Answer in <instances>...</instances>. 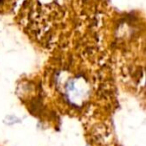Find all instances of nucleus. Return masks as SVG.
I'll return each instance as SVG.
<instances>
[{"mask_svg": "<svg viewBox=\"0 0 146 146\" xmlns=\"http://www.w3.org/2000/svg\"><path fill=\"white\" fill-rule=\"evenodd\" d=\"M64 87L65 97L72 105H82L90 95L89 84L80 75L68 78L64 83Z\"/></svg>", "mask_w": 146, "mask_h": 146, "instance_id": "1", "label": "nucleus"}]
</instances>
